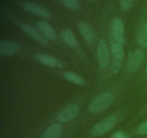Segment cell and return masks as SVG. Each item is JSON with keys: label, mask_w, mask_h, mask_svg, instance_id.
Here are the masks:
<instances>
[{"label": "cell", "mask_w": 147, "mask_h": 138, "mask_svg": "<svg viewBox=\"0 0 147 138\" xmlns=\"http://www.w3.org/2000/svg\"><path fill=\"white\" fill-rule=\"evenodd\" d=\"M113 101V96L110 92H104L98 96L89 105V112L98 114L106 110Z\"/></svg>", "instance_id": "cell-1"}, {"label": "cell", "mask_w": 147, "mask_h": 138, "mask_svg": "<svg viewBox=\"0 0 147 138\" xmlns=\"http://www.w3.org/2000/svg\"><path fill=\"white\" fill-rule=\"evenodd\" d=\"M117 122V118L115 116H110L94 125L91 134L95 137H100L109 132Z\"/></svg>", "instance_id": "cell-2"}, {"label": "cell", "mask_w": 147, "mask_h": 138, "mask_svg": "<svg viewBox=\"0 0 147 138\" xmlns=\"http://www.w3.org/2000/svg\"><path fill=\"white\" fill-rule=\"evenodd\" d=\"M111 52L113 55V65L112 70L114 74L119 73L121 68L122 63L124 59V50L121 44L114 43L111 45Z\"/></svg>", "instance_id": "cell-3"}, {"label": "cell", "mask_w": 147, "mask_h": 138, "mask_svg": "<svg viewBox=\"0 0 147 138\" xmlns=\"http://www.w3.org/2000/svg\"><path fill=\"white\" fill-rule=\"evenodd\" d=\"M97 56L100 67L103 69L106 68L110 61V54L109 46L104 39H101L99 41L97 48Z\"/></svg>", "instance_id": "cell-4"}, {"label": "cell", "mask_w": 147, "mask_h": 138, "mask_svg": "<svg viewBox=\"0 0 147 138\" xmlns=\"http://www.w3.org/2000/svg\"><path fill=\"white\" fill-rule=\"evenodd\" d=\"M79 106L73 103L66 106L57 115V120L61 123H67L76 118L79 113Z\"/></svg>", "instance_id": "cell-5"}, {"label": "cell", "mask_w": 147, "mask_h": 138, "mask_svg": "<svg viewBox=\"0 0 147 138\" xmlns=\"http://www.w3.org/2000/svg\"><path fill=\"white\" fill-rule=\"evenodd\" d=\"M144 58V53L142 49L135 50L129 57L128 61V69L130 73H135L140 68Z\"/></svg>", "instance_id": "cell-6"}, {"label": "cell", "mask_w": 147, "mask_h": 138, "mask_svg": "<svg viewBox=\"0 0 147 138\" xmlns=\"http://www.w3.org/2000/svg\"><path fill=\"white\" fill-rule=\"evenodd\" d=\"M23 8L28 12L32 13V14L38 16L40 17L50 19L52 17V14L49 10L46 9L44 7H41L37 4H34L33 2H30V1L24 2L23 4Z\"/></svg>", "instance_id": "cell-7"}, {"label": "cell", "mask_w": 147, "mask_h": 138, "mask_svg": "<svg viewBox=\"0 0 147 138\" xmlns=\"http://www.w3.org/2000/svg\"><path fill=\"white\" fill-rule=\"evenodd\" d=\"M112 34L113 39L120 44L124 43V25L122 20L119 18H115L112 22Z\"/></svg>", "instance_id": "cell-8"}, {"label": "cell", "mask_w": 147, "mask_h": 138, "mask_svg": "<svg viewBox=\"0 0 147 138\" xmlns=\"http://www.w3.org/2000/svg\"><path fill=\"white\" fill-rule=\"evenodd\" d=\"M22 29L25 33H27L30 37L35 40L40 44L42 45H48V40L46 37H45L40 31H38L32 26L29 25L27 24H22Z\"/></svg>", "instance_id": "cell-9"}, {"label": "cell", "mask_w": 147, "mask_h": 138, "mask_svg": "<svg viewBox=\"0 0 147 138\" xmlns=\"http://www.w3.org/2000/svg\"><path fill=\"white\" fill-rule=\"evenodd\" d=\"M35 58L40 63L45 66H49V67L58 68H61L63 67V62L60 61L55 56L50 55L38 53L35 55Z\"/></svg>", "instance_id": "cell-10"}, {"label": "cell", "mask_w": 147, "mask_h": 138, "mask_svg": "<svg viewBox=\"0 0 147 138\" xmlns=\"http://www.w3.org/2000/svg\"><path fill=\"white\" fill-rule=\"evenodd\" d=\"M82 36L88 43H92L96 38V33L93 27L86 22H80L78 25Z\"/></svg>", "instance_id": "cell-11"}, {"label": "cell", "mask_w": 147, "mask_h": 138, "mask_svg": "<svg viewBox=\"0 0 147 138\" xmlns=\"http://www.w3.org/2000/svg\"><path fill=\"white\" fill-rule=\"evenodd\" d=\"M19 51V46L11 40H1L0 43V54L4 56L14 55Z\"/></svg>", "instance_id": "cell-12"}, {"label": "cell", "mask_w": 147, "mask_h": 138, "mask_svg": "<svg viewBox=\"0 0 147 138\" xmlns=\"http://www.w3.org/2000/svg\"><path fill=\"white\" fill-rule=\"evenodd\" d=\"M37 28L41 32L42 34L47 39L53 41H56L57 34H56L55 31L47 22L44 21V20L39 21L37 23Z\"/></svg>", "instance_id": "cell-13"}, {"label": "cell", "mask_w": 147, "mask_h": 138, "mask_svg": "<svg viewBox=\"0 0 147 138\" xmlns=\"http://www.w3.org/2000/svg\"><path fill=\"white\" fill-rule=\"evenodd\" d=\"M63 132V126L60 124L55 123L50 125L44 132L42 138H59Z\"/></svg>", "instance_id": "cell-14"}, {"label": "cell", "mask_w": 147, "mask_h": 138, "mask_svg": "<svg viewBox=\"0 0 147 138\" xmlns=\"http://www.w3.org/2000/svg\"><path fill=\"white\" fill-rule=\"evenodd\" d=\"M60 37L62 40L67 45L71 47H76L78 45L77 39L70 29H64L60 32Z\"/></svg>", "instance_id": "cell-15"}, {"label": "cell", "mask_w": 147, "mask_h": 138, "mask_svg": "<svg viewBox=\"0 0 147 138\" xmlns=\"http://www.w3.org/2000/svg\"><path fill=\"white\" fill-rule=\"evenodd\" d=\"M63 76L65 78L67 79L68 81L74 83L78 86H83L85 84V80L78 73H74L73 71H65L63 73Z\"/></svg>", "instance_id": "cell-16"}, {"label": "cell", "mask_w": 147, "mask_h": 138, "mask_svg": "<svg viewBox=\"0 0 147 138\" xmlns=\"http://www.w3.org/2000/svg\"><path fill=\"white\" fill-rule=\"evenodd\" d=\"M138 43L141 47L147 49V22L144 24L139 32Z\"/></svg>", "instance_id": "cell-17"}, {"label": "cell", "mask_w": 147, "mask_h": 138, "mask_svg": "<svg viewBox=\"0 0 147 138\" xmlns=\"http://www.w3.org/2000/svg\"><path fill=\"white\" fill-rule=\"evenodd\" d=\"M62 3L70 9H78L80 7L78 0H61Z\"/></svg>", "instance_id": "cell-18"}, {"label": "cell", "mask_w": 147, "mask_h": 138, "mask_svg": "<svg viewBox=\"0 0 147 138\" xmlns=\"http://www.w3.org/2000/svg\"><path fill=\"white\" fill-rule=\"evenodd\" d=\"M120 6L124 11H128L133 6L134 0H119Z\"/></svg>", "instance_id": "cell-19"}, {"label": "cell", "mask_w": 147, "mask_h": 138, "mask_svg": "<svg viewBox=\"0 0 147 138\" xmlns=\"http://www.w3.org/2000/svg\"><path fill=\"white\" fill-rule=\"evenodd\" d=\"M111 138H130V137L123 131H117L112 134Z\"/></svg>", "instance_id": "cell-20"}, {"label": "cell", "mask_w": 147, "mask_h": 138, "mask_svg": "<svg viewBox=\"0 0 147 138\" xmlns=\"http://www.w3.org/2000/svg\"><path fill=\"white\" fill-rule=\"evenodd\" d=\"M138 133L139 135H147V121L143 122L138 128Z\"/></svg>", "instance_id": "cell-21"}, {"label": "cell", "mask_w": 147, "mask_h": 138, "mask_svg": "<svg viewBox=\"0 0 147 138\" xmlns=\"http://www.w3.org/2000/svg\"><path fill=\"white\" fill-rule=\"evenodd\" d=\"M145 71H146V74H147V65H146V68H145Z\"/></svg>", "instance_id": "cell-22"}, {"label": "cell", "mask_w": 147, "mask_h": 138, "mask_svg": "<svg viewBox=\"0 0 147 138\" xmlns=\"http://www.w3.org/2000/svg\"><path fill=\"white\" fill-rule=\"evenodd\" d=\"M146 138H147V137H146Z\"/></svg>", "instance_id": "cell-23"}]
</instances>
